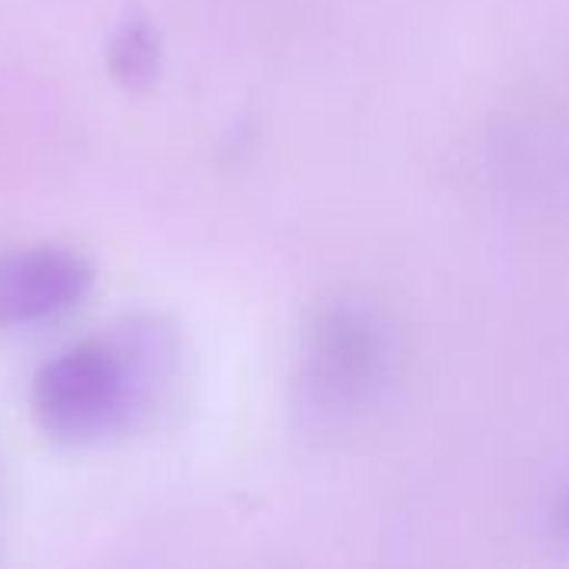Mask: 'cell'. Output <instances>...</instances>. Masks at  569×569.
I'll return each mask as SVG.
<instances>
[{
	"mask_svg": "<svg viewBox=\"0 0 569 569\" xmlns=\"http://www.w3.org/2000/svg\"><path fill=\"white\" fill-rule=\"evenodd\" d=\"M93 290V267L67 247L0 253V330L37 327L77 310Z\"/></svg>",
	"mask_w": 569,
	"mask_h": 569,
	"instance_id": "7a4b0ae2",
	"label": "cell"
},
{
	"mask_svg": "<svg viewBox=\"0 0 569 569\" xmlns=\"http://www.w3.org/2000/svg\"><path fill=\"white\" fill-rule=\"evenodd\" d=\"M160 43L147 17H127L110 43V67L127 87H143L157 73Z\"/></svg>",
	"mask_w": 569,
	"mask_h": 569,
	"instance_id": "277c9868",
	"label": "cell"
},
{
	"mask_svg": "<svg viewBox=\"0 0 569 569\" xmlns=\"http://www.w3.org/2000/svg\"><path fill=\"white\" fill-rule=\"evenodd\" d=\"M373 337L370 327L343 310H333L323 317V323L317 327V340H313V377L320 387H327L330 393H353V387H360L370 370H373Z\"/></svg>",
	"mask_w": 569,
	"mask_h": 569,
	"instance_id": "3957f363",
	"label": "cell"
},
{
	"mask_svg": "<svg viewBox=\"0 0 569 569\" xmlns=\"http://www.w3.org/2000/svg\"><path fill=\"white\" fill-rule=\"evenodd\" d=\"M170 370V337L157 323H130L53 353L33 377L30 410L57 443H100L133 430L157 407Z\"/></svg>",
	"mask_w": 569,
	"mask_h": 569,
	"instance_id": "6da1fadb",
	"label": "cell"
}]
</instances>
